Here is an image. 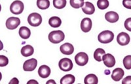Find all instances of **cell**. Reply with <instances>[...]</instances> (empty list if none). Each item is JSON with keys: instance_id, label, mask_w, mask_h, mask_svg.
I'll return each mask as SVG.
<instances>
[{"instance_id": "1", "label": "cell", "mask_w": 131, "mask_h": 84, "mask_svg": "<svg viewBox=\"0 0 131 84\" xmlns=\"http://www.w3.org/2000/svg\"><path fill=\"white\" fill-rule=\"evenodd\" d=\"M65 35L63 31L60 30L52 31L49 34V40L53 44H58L64 40Z\"/></svg>"}, {"instance_id": "2", "label": "cell", "mask_w": 131, "mask_h": 84, "mask_svg": "<svg viewBox=\"0 0 131 84\" xmlns=\"http://www.w3.org/2000/svg\"><path fill=\"white\" fill-rule=\"evenodd\" d=\"M114 38L113 33L109 30L102 31L98 36V40L102 44H107L113 41Z\"/></svg>"}, {"instance_id": "3", "label": "cell", "mask_w": 131, "mask_h": 84, "mask_svg": "<svg viewBox=\"0 0 131 84\" xmlns=\"http://www.w3.org/2000/svg\"><path fill=\"white\" fill-rule=\"evenodd\" d=\"M28 22L31 26H39L42 23V16L39 13L33 12L28 17Z\"/></svg>"}, {"instance_id": "4", "label": "cell", "mask_w": 131, "mask_h": 84, "mask_svg": "<svg viewBox=\"0 0 131 84\" xmlns=\"http://www.w3.org/2000/svg\"><path fill=\"white\" fill-rule=\"evenodd\" d=\"M24 9V3L19 0H16L11 3L10 6V10L14 15H20L23 12Z\"/></svg>"}, {"instance_id": "5", "label": "cell", "mask_w": 131, "mask_h": 84, "mask_svg": "<svg viewBox=\"0 0 131 84\" xmlns=\"http://www.w3.org/2000/svg\"><path fill=\"white\" fill-rule=\"evenodd\" d=\"M58 66L61 71L64 72H68L73 68V63L69 58H63L60 60Z\"/></svg>"}, {"instance_id": "6", "label": "cell", "mask_w": 131, "mask_h": 84, "mask_svg": "<svg viewBox=\"0 0 131 84\" xmlns=\"http://www.w3.org/2000/svg\"><path fill=\"white\" fill-rule=\"evenodd\" d=\"M75 61L79 66H85L89 62V56L85 52H79L75 56Z\"/></svg>"}, {"instance_id": "7", "label": "cell", "mask_w": 131, "mask_h": 84, "mask_svg": "<svg viewBox=\"0 0 131 84\" xmlns=\"http://www.w3.org/2000/svg\"><path fill=\"white\" fill-rule=\"evenodd\" d=\"M37 65V59L34 58L26 60L23 65V69L26 72H30V71H34Z\"/></svg>"}, {"instance_id": "8", "label": "cell", "mask_w": 131, "mask_h": 84, "mask_svg": "<svg viewBox=\"0 0 131 84\" xmlns=\"http://www.w3.org/2000/svg\"><path fill=\"white\" fill-rule=\"evenodd\" d=\"M20 24V20L17 17H10L6 21V27L10 30H15Z\"/></svg>"}, {"instance_id": "9", "label": "cell", "mask_w": 131, "mask_h": 84, "mask_svg": "<svg viewBox=\"0 0 131 84\" xmlns=\"http://www.w3.org/2000/svg\"><path fill=\"white\" fill-rule=\"evenodd\" d=\"M130 40V36L127 33H120L117 37V42L121 46H126L129 44Z\"/></svg>"}, {"instance_id": "10", "label": "cell", "mask_w": 131, "mask_h": 84, "mask_svg": "<svg viewBox=\"0 0 131 84\" xmlns=\"http://www.w3.org/2000/svg\"><path fill=\"white\" fill-rule=\"evenodd\" d=\"M102 61L107 68L113 67L116 63L114 56L110 53H105L102 57Z\"/></svg>"}, {"instance_id": "11", "label": "cell", "mask_w": 131, "mask_h": 84, "mask_svg": "<svg viewBox=\"0 0 131 84\" xmlns=\"http://www.w3.org/2000/svg\"><path fill=\"white\" fill-rule=\"evenodd\" d=\"M92 20L89 18H85L81 22V29L85 33L89 32L92 28Z\"/></svg>"}, {"instance_id": "12", "label": "cell", "mask_w": 131, "mask_h": 84, "mask_svg": "<svg viewBox=\"0 0 131 84\" xmlns=\"http://www.w3.org/2000/svg\"><path fill=\"white\" fill-rule=\"evenodd\" d=\"M60 52L64 55H71L74 52V47L72 44L66 43L61 45L60 47Z\"/></svg>"}, {"instance_id": "13", "label": "cell", "mask_w": 131, "mask_h": 84, "mask_svg": "<svg viewBox=\"0 0 131 84\" xmlns=\"http://www.w3.org/2000/svg\"><path fill=\"white\" fill-rule=\"evenodd\" d=\"M82 10L86 15H91L94 14V11H95V7H94V5L91 2H84L83 5L82 7Z\"/></svg>"}, {"instance_id": "14", "label": "cell", "mask_w": 131, "mask_h": 84, "mask_svg": "<svg viewBox=\"0 0 131 84\" xmlns=\"http://www.w3.org/2000/svg\"><path fill=\"white\" fill-rule=\"evenodd\" d=\"M51 68L47 65H42L38 70V74L42 78H47L51 74Z\"/></svg>"}, {"instance_id": "15", "label": "cell", "mask_w": 131, "mask_h": 84, "mask_svg": "<svg viewBox=\"0 0 131 84\" xmlns=\"http://www.w3.org/2000/svg\"><path fill=\"white\" fill-rule=\"evenodd\" d=\"M125 72L121 68H117L113 70L112 74V78L115 81H119L124 76Z\"/></svg>"}, {"instance_id": "16", "label": "cell", "mask_w": 131, "mask_h": 84, "mask_svg": "<svg viewBox=\"0 0 131 84\" xmlns=\"http://www.w3.org/2000/svg\"><path fill=\"white\" fill-rule=\"evenodd\" d=\"M105 18L106 21L110 23H115L119 19V16L117 12L114 11H109L105 15Z\"/></svg>"}, {"instance_id": "17", "label": "cell", "mask_w": 131, "mask_h": 84, "mask_svg": "<svg viewBox=\"0 0 131 84\" xmlns=\"http://www.w3.org/2000/svg\"><path fill=\"white\" fill-rule=\"evenodd\" d=\"M21 54L24 57H30L34 52V49L31 45H26L21 49Z\"/></svg>"}, {"instance_id": "18", "label": "cell", "mask_w": 131, "mask_h": 84, "mask_svg": "<svg viewBox=\"0 0 131 84\" xmlns=\"http://www.w3.org/2000/svg\"><path fill=\"white\" fill-rule=\"evenodd\" d=\"M19 35L23 39H28L31 35V31L27 27H21L19 30Z\"/></svg>"}, {"instance_id": "19", "label": "cell", "mask_w": 131, "mask_h": 84, "mask_svg": "<svg viewBox=\"0 0 131 84\" xmlns=\"http://www.w3.org/2000/svg\"><path fill=\"white\" fill-rule=\"evenodd\" d=\"M49 24L52 27H58L61 25L62 20L58 16H52L49 20Z\"/></svg>"}, {"instance_id": "20", "label": "cell", "mask_w": 131, "mask_h": 84, "mask_svg": "<svg viewBox=\"0 0 131 84\" xmlns=\"http://www.w3.org/2000/svg\"><path fill=\"white\" fill-rule=\"evenodd\" d=\"M84 83L85 84H97L98 83V79L95 74H90L86 76Z\"/></svg>"}, {"instance_id": "21", "label": "cell", "mask_w": 131, "mask_h": 84, "mask_svg": "<svg viewBox=\"0 0 131 84\" xmlns=\"http://www.w3.org/2000/svg\"><path fill=\"white\" fill-rule=\"evenodd\" d=\"M75 81V76L72 74H67L63 76L60 80L61 84H72Z\"/></svg>"}, {"instance_id": "22", "label": "cell", "mask_w": 131, "mask_h": 84, "mask_svg": "<svg viewBox=\"0 0 131 84\" xmlns=\"http://www.w3.org/2000/svg\"><path fill=\"white\" fill-rule=\"evenodd\" d=\"M106 53L105 50L102 48H97L94 53V58L98 62H101L102 61L103 55Z\"/></svg>"}, {"instance_id": "23", "label": "cell", "mask_w": 131, "mask_h": 84, "mask_svg": "<svg viewBox=\"0 0 131 84\" xmlns=\"http://www.w3.org/2000/svg\"><path fill=\"white\" fill-rule=\"evenodd\" d=\"M37 6L39 9L45 10L50 6L49 0H37Z\"/></svg>"}, {"instance_id": "24", "label": "cell", "mask_w": 131, "mask_h": 84, "mask_svg": "<svg viewBox=\"0 0 131 84\" xmlns=\"http://www.w3.org/2000/svg\"><path fill=\"white\" fill-rule=\"evenodd\" d=\"M66 0H53V5L58 9H62L66 5Z\"/></svg>"}, {"instance_id": "25", "label": "cell", "mask_w": 131, "mask_h": 84, "mask_svg": "<svg viewBox=\"0 0 131 84\" xmlns=\"http://www.w3.org/2000/svg\"><path fill=\"white\" fill-rule=\"evenodd\" d=\"M70 5L74 9H79L83 7L84 4V0H70Z\"/></svg>"}, {"instance_id": "26", "label": "cell", "mask_w": 131, "mask_h": 84, "mask_svg": "<svg viewBox=\"0 0 131 84\" xmlns=\"http://www.w3.org/2000/svg\"><path fill=\"white\" fill-rule=\"evenodd\" d=\"M108 0H98L97 2V6L100 10H104L109 7Z\"/></svg>"}, {"instance_id": "27", "label": "cell", "mask_w": 131, "mask_h": 84, "mask_svg": "<svg viewBox=\"0 0 131 84\" xmlns=\"http://www.w3.org/2000/svg\"><path fill=\"white\" fill-rule=\"evenodd\" d=\"M123 65L125 68L130 70L131 68V55L126 56L123 59Z\"/></svg>"}, {"instance_id": "28", "label": "cell", "mask_w": 131, "mask_h": 84, "mask_svg": "<svg viewBox=\"0 0 131 84\" xmlns=\"http://www.w3.org/2000/svg\"><path fill=\"white\" fill-rule=\"evenodd\" d=\"M9 63V59L7 58L6 56L1 55H0V66L3 67L8 65Z\"/></svg>"}, {"instance_id": "29", "label": "cell", "mask_w": 131, "mask_h": 84, "mask_svg": "<svg viewBox=\"0 0 131 84\" xmlns=\"http://www.w3.org/2000/svg\"><path fill=\"white\" fill-rule=\"evenodd\" d=\"M125 27L128 31H131V18H127L125 22Z\"/></svg>"}, {"instance_id": "30", "label": "cell", "mask_w": 131, "mask_h": 84, "mask_svg": "<svg viewBox=\"0 0 131 84\" xmlns=\"http://www.w3.org/2000/svg\"><path fill=\"white\" fill-rule=\"evenodd\" d=\"M123 5L125 8L128 9H131V0H123Z\"/></svg>"}, {"instance_id": "31", "label": "cell", "mask_w": 131, "mask_h": 84, "mask_svg": "<svg viewBox=\"0 0 131 84\" xmlns=\"http://www.w3.org/2000/svg\"><path fill=\"white\" fill-rule=\"evenodd\" d=\"M122 83H131V76H127L125 78H124L122 81Z\"/></svg>"}, {"instance_id": "32", "label": "cell", "mask_w": 131, "mask_h": 84, "mask_svg": "<svg viewBox=\"0 0 131 84\" xmlns=\"http://www.w3.org/2000/svg\"><path fill=\"white\" fill-rule=\"evenodd\" d=\"M19 83V81L18 80V79L16 78H13L12 80H10V81H9V83Z\"/></svg>"}, {"instance_id": "33", "label": "cell", "mask_w": 131, "mask_h": 84, "mask_svg": "<svg viewBox=\"0 0 131 84\" xmlns=\"http://www.w3.org/2000/svg\"><path fill=\"white\" fill-rule=\"evenodd\" d=\"M30 83H36V84H37V83H38V82H37V81H36V80H30V81H28V84H30Z\"/></svg>"}, {"instance_id": "34", "label": "cell", "mask_w": 131, "mask_h": 84, "mask_svg": "<svg viewBox=\"0 0 131 84\" xmlns=\"http://www.w3.org/2000/svg\"><path fill=\"white\" fill-rule=\"evenodd\" d=\"M46 83H47V84H49V83L56 84V82H55V81H54V80H49V81H47Z\"/></svg>"}, {"instance_id": "35", "label": "cell", "mask_w": 131, "mask_h": 84, "mask_svg": "<svg viewBox=\"0 0 131 84\" xmlns=\"http://www.w3.org/2000/svg\"><path fill=\"white\" fill-rule=\"evenodd\" d=\"M3 48V44L1 40H0V50H2Z\"/></svg>"}, {"instance_id": "36", "label": "cell", "mask_w": 131, "mask_h": 84, "mask_svg": "<svg viewBox=\"0 0 131 84\" xmlns=\"http://www.w3.org/2000/svg\"><path fill=\"white\" fill-rule=\"evenodd\" d=\"M2 73L0 72V81L2 80Z\"/></svg>"}, {"instance_id": "37", "label": "cell", "mask_w": 131, "mask_h": 84, "mask_svg": "<svg viewBox=\"0 0 131 84\" xmlns=\"http://www.w3.org/2000/svg\"><path fill=\"white\" fill-rule=\"evenodd\" d=\"M2 10V6H1V5H0V11Z\"/></svg>"}]
</instances>
